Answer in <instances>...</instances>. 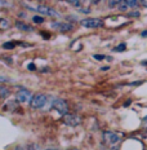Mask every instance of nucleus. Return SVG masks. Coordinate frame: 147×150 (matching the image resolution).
Here are the masks:
<instances>
[{
	"mask_svg": "<svg viewBox=\"0 0 147 150\" xmlns=\"http://www.w3.org/2000/svg\"><path fill=\"white\" fill-rule=\"evenodd\" d=\"M45 104H46V96L43 95V93H37V95L32 96L30 106L32 109H41L43 106H45Z\"/></svg>",
	"mask_w": 147,
	"mask_h": 150,
	"instance_id": "obj_1",
	"label": "nucleus"
},
{
	"mask_svg": "<svg viewBox=\"0 0 147 150\" xmlns=\"http://www.w3.org/2000/svg\"><path fill=\"white\" fill-rule=\"evenodd\" d=\"M81 26L88 27V29H98V27L103 26V21L99 18H85V20H81Z\"/></svg>",
	"mask_w": 147,
	"mask_h": 150,
	"instance_id": "obj_2",
	"label": "nucleus"
},
{
	"mask_svg": "<svg viewBox=\"0 0 147 150\" xmlns=\"http://www.w3.org/2000/svg\"><path fill=\"white\" fill-rule=\"evenodd\" d=\"M102 140H103V142L107 144V145H115L116 142L120 141V136H119L117 133L106 131V132L102 133Z\"/></svg>",
	"mask_w": 147,
	"mask_h": 150,
	"instance_id": "obj_3",
	"label": "nucleus"
},
{
	"mask_svg": "<svg viewBox=\"0 0 147 150\" xmlns=\"http://www.w3.org/2000/svg\"><path fill=\"white\" fill-rule=\"evenodd\" d=\"M63 123L70 127H76L81 123V118L75 114H65L63 115Z\"/></svg>",
	"mask_w": 147,
	"mask_h": 150,
	"instance_id": "obj_4",
	"label": "nucleus"
},
{
	"mask_svg": "<svg viewBox=\"0 0 147 150\" xmlns=\"http://www.w3.org/2000/svg\"><path fill=\"white\" fill-rule=\"evenodd\" d=\"M15 98H17L18 102H21V104H27V102H31V100H32V97H31V93L29 92L27 89L22 88L21 91H18L17 95H15Z\"/></svg>",
	"mask_w": 147,
	"mask_h": 150,
	"instance_id": "obj_5",
	"label": "nucleus"
},
{
	"mask_svg": "<svg viewBox=\"0 0 147 150\" xmlns=\"http://www.w3.org/2000/svg\"><path fill=\"white\" fill-rule=\"evenodd\" d=\"M53 108L56 109L58 112H61V114H67V111H68V105H67V102L65 101V100H62V98H57L54 101V104H53Z\"/></svg>",
	"mask_w": 147,
	"mask_h": 150,
	"instance_id": "obj_6",
	"label": "nucleus"
},
{
	"mask_svg": "<svg viewBox=\"0 0 147 150\" xmlns=\"http://www.w3.org/2000/svg\"><path fill=\"white\" fill-rule=\"evenodd\" d=\"M52 27L54 30L59 31V33H68L74 29V26L71 23H67V22H54L52 25Z\"/></svg>",
	"mask_w": 147,
	"mask_h": 150,
	"instance_id": "obj_7",
	"label": "nucleus"
},
{
	"mask_svg": "<svg viewBox=\"0 0 147 150\" xmlns=\"http://www.w3.org/2000/svg\"><path fill=\"white\" fill-rule=\"evenodd\" d=\"M36 11L39 12V13L41 14H45V16H52V17H57V13H56L53 9H51L49 7H46V5H39V7L36 8Z\"/></svg>",
	"mask_w": 147,
	"mask_h": 150,
	"instance_id": "obj_8",
	"label": "nucleus"
},
{
	"mask_svg": "<svg viewBox=\"0 0 147 150\" xmlns=\"http://www.w3.org/2000/svg\"><path fill=\"white\" fill-rule=\"evenodd\" d=\"M15 27H17V29H20V30H22V31H34L32 26H29V25H26L23 22H17V23H15Z\"/></svg>",
	"mask_w": 147,
	"mask_h": 150,
	"instance_id": "obj_9",
	"label": "nucleus"
},
{
	"mask_svg": "<svg viewBox=\"0 0 147 150\" xmlns=\"http://www.w3.org/2000/svg\"><path fill=\"white\" fill-rule=\"evenodd\" d=\"M8 95H9V91L5 88V86H0V96L3 98H5V97H8Z\"/></svg>",
	"mask_w": 147,
	"mask_h": 150,
	"instance_id": "obj_10",
	"label": "nucleus"
},
{
	"mask_svg": "<svg viewBox=\"0 0 147 150\" xmlns=\"http://www.w3.org/2000/svg\"><path fill=\"white\" fill-rule=\"evenodd\" d=\"M0 27H1L3 30H5V29H8L9 27V23H8V21L5 20V18H1V20H0Z\"/></svg>",
	"mask_w": 147,
	"mask_h": 150,
	"instance_id": "obj_11",
	"label": "nucleus"
},
{
	"mask_svg": "<svg viewBox=\"0 0 147 150\" xmlns=\"http://www.w3.org/2000/svg\"><path fill=\"white\" fill-rule=\"evenodd\" d=\"M32 22H35V23H43V22H44V18H43L41 16H34V17H32Z\"/></svg>",
	"mask_w": 147,
	"mask_h": 150,
	"instance_id": "obj_12",
	"label": "nucleus"
},
{
	"mask_svg": "<svg viewBox=\"0 0 147 150\" xmlns=\"http://www.w3.org/2000/svg\"><path fill=\"white\" fill-rule=\"evenodd\" d=\"M14 47H15L14 42H8V43H4V44H3V48L4 49H12V48H14Z\"/></svg>",
	"mask_w": 147,
	"mask_h": 150,
	"instance_id": "obj_13",
	"label": "nucleus"
},
{
	"mask_svg": "<svg viewBox=\"0 0 147 150\" xmlns=\"http://www.w3.org/2000/svg\"><path fill=\"white\" fill-rule=\"evenodd\" d=\"M125 49H127V44H125V43H121L120 45L115 47L114 51H116V52H121V51H125Z\"/></svg>",
	"mask_w": 147,
	"mask_h": 150,
	"instance_id": "obj_14",
	"label": "nucleus"
},
{
	"mask_svg": "<svg viewBox=\"0 0 147 150\" xmlns=\"http://www.w3.org/2000/svg\"><path fill=\"white\" fill-rule=\"evenodd\" d=\"M121 1H123V0H108V5H110V8H114V7H116L117 4H120Z\"/></svg>",
	"mask_w": 147,
	"mask_h": 150,
	"instance_id": "obj_15",
	"label": "nucleus"
},
{
	"mask_svg": "<svg viewBox=\"0 0 147 150\" xmlns=\"http://www.w3.org/2000/svg\"><path fill=\"white\" fill-rule=\"evenodd\" d=\"M125 3H127L129 7L134 8V7H137V4H138V0H125Z\"/></svg>",
	"mask_w": 147,
	"mask_h": 150,
	"instance_id": "obj_16",
	"label": "nucleus"
},
{
	"mask_svg": "<svg viewBox=\"0 0 147 150\" xmlns=\"http://www.w3.org/2000/svg\"><path fill=\"white\" fill-rule=\"evenodd\" d=\"M67 3L74 7H79V0H67Z\"/></svg>",
	"mask_w": 147,
	"mask_h": 150,
	"instance_id": "obj_17",
	"label": "nucleus"
},
{
	"mask_svg": "<svg viewBox=\"0 0 147 150\" xmlns=\"http://www.w3.org/2000/svg\"><path fill=\"white\" fill-rule=\"evenodd\" d=\"M128 7H129V5L127 4V3H124V4H120V7H119V9H120L121 12H125L128 9Z\"/></svg>",
	"mask_w": 147,
	"mask_h": 150,
	"instance_id": "obj_18",
	"label": "nucleus"
},
{
	"mask_svg": "<svg viewBox=\"0 0 147 150\" xmlns=\"http://www.w3.org/2000/svg\"><path fill=\"white\" fill-rule=\"evenodd\" d=\"M143 82H142V80H138V82H133V83H129V84H128V86H139V84H142Z\"/></svg>",
	"mask_w": 147,
	"mask_h": 150,
	"instance_id": "obj_19",
	"label": "nucleus"
},
{
	"mask_svg": "<svg viewBox=\"0 0 147 150\" xmlns=\"http://www.w3.org/2000/svg\"><path fill=\"white\" fill-rule=\"evenodd\" d=\"M94 58H96V60H105V56H98V54H96L94 56Z\"/></svg>",
	"mask_w": 147,
	"mask_h": 150,
	"instance_id": "obj_20",
	"label": "nucleus"
},
{
	"mask_svg": "<svg viewBox=\"0 0 147 150\" xmlns=\"http://www.w3.org/2000/svg\"><path fill=\"white\" fill-rule=\"evenodd\" d=\"M35 69H36V67H35V64H30V65H29V70H32V71H34Z\"/></svg>",
	"mask_w": 147,
	"mask_h": 150,
	"instance_id": "obj_21",
	"label": "nucleus"
},
{
	"mask_svg": "<svg viewBox=\"0 0 147 150\" xmlns=\"http://www.w3.org/2000/svg\"><path fill=\"white\" fill-rule=\"evenodd\" d=\"M129 16H132V17H133V16H134V17H138V16H139V12H132V13H130Z\"/></svg>",
	"mask_w": 147,
	"mask_h": 150,
	"instance_id": "obj_22",
	"label": "nucleus"
},
{
	"mask_svg": "<svg viewBox=\"0 0 147 150\" xmlns=\"http://www.w3.org/2000/svg\"><path fill=\"white\" fill-rule=\"evenodd\" d=\"M141 4H142L145 8H147V0H141Z\"/></svg>",
	"mask_w": 147,
	"mask_h": 150,
	"instance_id": "obj_23",
	"label": "nucleus"
},
{
	"mask_svg": "<svg viewBox=\"0 0 147 150\" xmlns=\"http://www.w3.org/2000/svg\"><path fill=\"white\" fill-rule=\"evenodd\" d=\"M141 36H142V38H147V30H146V31H143V33L141 34Z\"/></svg>",
	"mask_w": 147,
	"mask_h": 150,
	"instance_id": "obj_24",
	"label": "nucleus"
},
{
	"mask_svg": "<svg viewBox=\"0 0 147 150\" xmlns=\"http://www.w3.org/2000/svg\"><path fill=\"white\" fill-rule=\"evenodd\" d=\"M99 1H101V0H92V3H93V4H98Z\"/></svg>",
	"mask_w": 147,
	"mask_h": 150,
	"instance_id": "obj_25",
	"label": "nucleus"
},
{
	"mask_svg": "<svg viewBox=\"0 0 147 150\" xmlns=\"http://www.w3.org/2000/svg\"><path fill=\"white\" fill-rule=\"evenodd\" d=\"M111 150H120V149H119V146H114V148H111Z\"/></svg>",
	"mask_w": 147,
	"mask_h": 150,
	"instance_id": "obj_26",
	"label": "nucleus"
},
{
	"mask_svg": "<svg viewBox=\"0 0 147 150\" xmlns=\"http://www.w3.org/2000/svg\"><path fill=\"white\" fill-rule=\"evenodd\" d=\"M142 65H143V66H145V65H147V60H146V61H142Z\"/></svg>",
	"mask_w": 147,
	"mask_h": 150,
	"instance_id": "obj_27",
	"label": "nucleus"
},
{
	"mask_svg": "<svg viewBox=\"0 0 147 150\" xmlns=\"http://www.w3.org/2000/svg\"><path fill=\"white\" fill-rule=\"evenodd\" d=\"M67 150H79V149H75V148H70V149H67Z\"/></svg>",
	"mask_w": 147,
	"mask_h": 150,
	"instance_id": "obj_28",
	"label": "nucleus"
},
{
	"mask_svg": "<svg viewBox=\"0 0 147 150\" xmlns=\"http://www.w3.org/2000/svg\"><path fill=\"white\" fill-rule=\"evenodd\" d=\"M45 150H57V149H45Z\"/></svg>",
	"mask_w": 147,
	"mask_h": 150,
	"instance_id": "obj_29",
	"label": "nucleus"
},
{
	"mask_svg": "<svg viewBox=\"0 0 147 150\" xmlns=\"http://www.w3.org/2000/svg\"><path fill=\"white\" fill-rule=\"evenodd\" d=\"M39 1H43V0H39Z\"/></svg>",
	"mask_w": 147,
	"mask_h": 150,
	"instance_id": "obj_30",
	"label": "nucleus"
}]
</instances>
